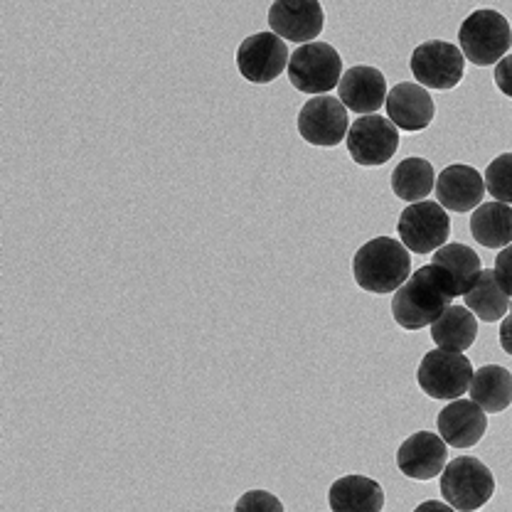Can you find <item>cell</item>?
I'll use <instances>...</instances> for the list:
<instances>
[{
  "label": "cell",
  "instance_id": "obj_1",
  "mask_svg": "<svg viewBox=\"0 0 512 512\" xmlns=\"http://www.w3.org/2000/svg\"><path fill=\"white\" fill-rule=\"evenodd\" d=\"M453 298L456 293L446 276L436 266H421L409 276L407 284L394 293L392 316L404 330L429 328L444 316L448 306H453Z\"/></svg>",
  "mask_w": 512,
  "mask_h": 512
},
{
  "label": "cell",
  "instance_id": "obj_2",
  "mask_svg": "<svg viewBox=\"0 0 512 512\" xmlns=\"http://www.w3.org/2000/svg\"><path fill=\"white\" fill-rule=\"evenodd\" d=\"M355 284L367 293H397L412 276V256L392 237H375L362 244L352 259Z\"/></svg>",
  "mask_w": 512,
  "mask_h": 512
},
{
  "label": "cell",
  "instance_id": "obj_3",
  "mask_svg": "<svg viewBox=\"0 0 512 512\" xmlns=\"http://www.w3.org/2000/svg\"><path fill=\"white\" fill-rule=\"evenodd\" d=\"M495 493V478L483 461L458 456L441 473V495L456 512H476Z\"/></svg>",
  "mask_w": 512,
  "mask_h": 512
},
{
  "label": "cell",
  "instance_id": "obj_4",
  "mask_svg": "<svg viewBox=\"0 0 512 512\" xmlns=\"http://www.w3.org/2000/svg\"><path fill=\"white\" fill-rule=\"evenodd\" d=\"M463 57L476 67H490L508 55L512 45L510 23L495 10L483 8L468 15L458 30Z\"/></svg>",
  "mask_w": 512,
  "mask_h": 512
},
{
  "label": "cell",
  "instance_id": "obj_5",
  "mask_svg": "<svg viewBox=\"0 0 512 512\" xmlns=\"http://www.w3.org/2000/svg\"><path fill=\"white\" fill-rule=\"evenodd\" d=\"M288 79L303 94H328L343 79V60L328 42H308L288 60Z\"/></svg>",
  "mask_w": 512,
  "mask_h": 512
},
{
  "label": "cell",
  "instance_id": "obj_6",
  "mask_svg": "<svg viewBox=\"0 0 512 512\" xmlns=\"http://www.w3.org/2000/svg\"><path fill=\"white\" fill-rule=\"evenodd\" d=\"M473 365L461 352L448 350H431L426 352L419 365V387L431 399H458L471 389L473 382Z\"/></svg>",
  "mask_w": 512,
  "mask_h": 512
},
{
  "label": "cell",
  "instance_id": "obj_7",
  "mask_svg": "<svg viewBox=\"0 0 512 512\" xmlns=\"http://www.w3.org/2000/svg\"><path fill=\"white\" fill-rule=\"evenodd\" d=\"M399 237L407 252L431 254L446 247L451 220L439 202H414L399 215Z\"/></svg>",
  "mask_w": 512,
  "mask_h": 512
},
{
  "label": "cell",
  "instance_id": "obj_8",
  "mask_svg": "<svg viewBox=\"0 0 512 512\" xmlns=\"http://www.w3.org/2000/svg\"><path fill=\"white\" fill-rule=\"evenodd\" d=\"M409 67H412L414 79L419 84L448 92V89L461 84L463 72H466V57L451 42L431 40L416 47Z\"/></svg>",
  "mask_w": 512,
  "mask_h": 512
},
{
  "label": "cell",
  "instance_id": "obj_9",
  "mask_svg": "<svg viewBox=\"0 0 512 512\" xmlns=\"http://www.w3.org/2000/svg\"><path fill=\"white\" fill-rule=\"evenodd\" d=\"M348 131V109L343 106V101L333 99V96L308 99L298 114V133L311 146H338L343 138H348Z\"/></svg>",
  "mask_w": 512,
  "mask_h": 512
},
{
  "label": "cell",
  "instance_id": "obj_10",
  "mask_svg": "<svg viewBox=\"0 0 512 512\" xmlns=\"http://www.w3.org/2000/svg\"><path fill=\"white\" fill-rule=\"evenodd\" d=\"M345 141H348V151L357 165L375 168V165H384L389 158H394L399 148V131L392 121L382 119V116H362L350 126Z\"/></svg>",
  "mask_w": 512,
  "mask_h": 512
},
{
  "label": "cell",
  "instance_id": "obj_11",
  "mask_svg": "<svg viewBox=\"0 0 512 512\" xmlns=\"http://www.w3.org/2000/svg\"><path fill=\"white\" fill-rule=\"evenodd\" d=\"M288 47L274 32H256L237 50V67L252 84H269L288 67Z\"/></svg>",
  "mask_w": 512,
  "mask_h": 512
},
{
  "label": "cell",
  "instance_id": "obj_12",
  "mask_svg": "<svg viewBox=\"0 0 512 512\" xmlns=\"http://www.w3.org/2000/svg\"><path fill=\"white\" fill-rule=\"evenodd\" d=\"M325 15L318 0H276L269 8L274 35L291 42H311L323 32Z\"/></svg>",
  "mask_w": 512,
  "mask_h": 512
},
{
  "label": "cell",
  "instance_id": "obj_13",
  "mask_svg": "<svg viewBox=\"0 0 512 512\" xmlns=\"http://www.w3.org/2000/svg\"><path fill=\"white\" fill-rule=\"evenodd\" d=\"M446 458V441L434 431H419L399 446L397 466L407 478L431 480L444 473Z\"/></svg>",
  "mask_w": 512,
  "mask_h": 512
},
{
  "label": "cell",
  "instance_id": "obj_14",
  "mask_svg": "<svg viewBox=\"0 0 512 512\" xmlns=\"http://www.w3.org/2000/svg\"><path fill=\"white\" fill-rule=\"evenodd\" d=\"M387 79L375 67H350L338 84L345 109L362 116H375L387 104Z\"/></svg>",
  "mask_w": 512,
  "mask_h": 512
},
{
  "label": "cell",
  "instance_id": "obj_15",
  "mask_svg": "<svg viewBox=\"0 0 512 512\" xmlns=\"http://www.w3.org/2000/svg\"><path fill=\"white\" fill-rule=\"evenodd\" d=\"M387 116L394 126L402 131H424L431 126L436 116V104L431 94L421 84L404 82L397 84L387 94Z\"/></svg>",
  "mask_w": 512,
  "mask_h": 512
},
{
  "label": "cell",
  "instance_id": "obj_16",
  "mask_svg": "<svg viewBox=\"0 0 512 512\" xmlns=\"http://www.w3.org/2000/svg\"><path fill=\"white\" fill-rule=\"evenodd\" d=\"M488 416L473 399H453L439 412V436L453 448H471L483 439Z\"/></svg>",
  "mask_w": 512,
  "mask_h": 512
},
{
  "label": "cell",
  "instance_id": "obj_17",
  "mask_svg": "<svg viewBox=\"0 0 512 512\" xmlns=\"http://www.w3.org/2000/svg\"><path fill=\"white\" fill-rule=\"evenodd\" d=\"M439 205L451 212H471L485 197V180L471 165H448L436 178Z\"/></svg>",
  "mask_w": 512,
  "mask_h": 512
},
{
  "label": "cell",
  "instance_id": "obj_18",
  "mask_svg": "<svg viewBox=\"0 0 512 512\" xmlns=\"http://www.w3.org/2000/svg\"><path fill=\"white\" fill-rule=\"evenodd\" d=\"M328 503L333 512H382L384 490L377 480L352 473L330 485Z\"/></svg>",
  "mask_w": 512,
  "mask_h": 512
},
{
  "label": "cell",
  "instance_id": "obj_19",
  "mask_svg": "<svg viewBox=\"0 0 512 512\" xmlns=\"http://www.w3.org/2000/svg\"><path fill=\"white\" fill-rule=\"evenodd\" d=\"M431 266H436L446 276L456 296H466L478 281L480 271H483L480 256L471 247H466V244H446V247H441L434 254Z\"/></svg>",
  "mask_w": 512,
  "mask_h": 512
},
{
  "label": "cell",
  "instance_id": "obj_20",
  "mask_svg": "<svg viewBox=\"0 0 512 512\" xmlns=\"http://www.w3.org/2000/svg\"><path fill=\"white\" fill-rule=\"evenodd\" d=\"M468 392L485 414H500L512 404V375L500 365H485L473 375Z\"/></svg>",
  "mask_w": 512,
  "mask_h": 512
},
{
  "label": "cell",
  "instance_id": "obj_21",
  "mask_svg": "<svg viewBox=\"0 0 512 512\" xmlns=\"http://www.w3.org/2000/svg\"><path fill=\"white\" fill-rule=\"evenodd\" d=\"M473 239L485 249H505L512 244V207L485 202L471 217Z\"/></svg>",
  "mask_w": 512,
  "mask_h": 512
},
{
  "label": "cell",
  "instance_id": "obj_22",
  "mask_svg": "<svg viewBox=\"0 0 512 512\" xmlns=\"http://www.w3.org/2000/svg\"><path fill=\"white\" fill-rule=\"evenodd\" d=\"M431 338L441 350L463 352L478 338V320L468 308L448 306L444 316L431 325Z\"/></svg>",
  "mask_w": 512,
  "mask_h": 512
},
{
  "label": "cell",
  "instance_id": "obj_23",
  "mask_svg": "<svg viewBox=\"0 0 512 512\" xmlns=\"http://www.w3.org/2000/svg\"><path fill=\"white\" fill-rule=\"evenodd\" d=\"M463 298H466L468 311L485 323H495V320L508 316L510 311V296L503 291L493 269L480 271L478 281Z\"/></svg>",
  "mask_w": 512,
  "mask_h": 512
},
{
  "label": "cell",
  "instance_id": "obj_24",
  "mask_svg": "<svg viewBox=\"0 0 512 512\" xmlns=\"http://www.w3.org/2000/svg\"><path fill=\"white\" fill-rule=\"evenodd\" d=\"M436 173L434 165L424 158H407L394 168L392 190L404 202H424L429 192L434 190Z\"/></svg>",
  "mask_w": 512,
  "mask_h": 512
},
{
  "label": "cell",
  "instance_id": "obj_25",
  "mask_svg": "<svg viewBox=\"0 0 512 512\" xmlns=\"http://www.w3.org/2000/svg\"><path fill=\"white\" fill-rule=\"evenodd\" d=\"M483 180L485 190L490 192V197H495V202L512 205V153L495 158L485 170Z\"/></svg>",
  "mask_w": 512,
  "mask_h": 512
},
{
  "label": "cell",
  "instance_id": "obj_26",
  "mask_svg": "<svg viewBox=\"0 0 512 512\" xmlns=\"http://www.w3.org/2000/svg\"><path fill=\"white\" fill-rule=\"evenodd\" d=\"M234 512H284V505L274 493L266 490H249L234 505Z\"/></svg>",
  "mask_w": 512,
  "mask_h": 512
},
{
  "label": "cell",
  "instance_id": "obj_27",
  "mask_svg": "<svg viewBox=\"0 0 512 512\" xmlns=\"http://www.w3.org/2000/svg\"><path fill=\"white\" fill-rule=\"evenodd\" d=\"M495 276H498L503 291L512 298V244L495 256Z\"/></svg>",
  "mask_w": 512,
  "mask_h": 512
},
{
  "label": "cell",
  "instance_id": "obj_28",
  "mask_svg": "<svg viewBox=\"0 0 512 512\" xmlns=\"http://www.w3.org/2000/svg\"><path fill=\"white\" fill-rule=\"evenodd\" d=\"M495 84H498L500 92L512 99V55L503 57L495 67Z\"/></svg>",
  "mask_w": 512,
  "mask_h": 512
},
{
  "label": "cell",
  "instance_id": "obj_29",
  "mask_svg": "<svg viewBox=\"0 0 512 512\" xmlns=\"http://www.w3.org/2000/svg\"><path fill=\"white\" fill-rule=\"evenodd\" d=\"M500 348L512 355V308L508 316L503 318V325H500Z\"/></svg>",
  "mask_w": 512,
  "mask_h": 512
},
{
  "label": "cell",
  "instance_id": "obj_30",
  "mask_svg": "<svg viewBox=\"0 0 512 512\" xmlns=\"http://www.w3.org/2000/svg\"><path fill=\"white\" fill-rule=\"evenodd\" d=\"M414 512H456V510H453L448 503H439V500H426V503H421Z\"/></svg>",
  "mask_w": 512,
  "mask_h": 512
}]
</instances>
